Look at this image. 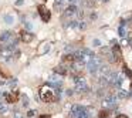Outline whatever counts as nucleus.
Listing matches in <instances>:
<instances>
[{"label":"nucleus","instance_id":"0eeeda50","mask_svg":"<svg viewBox=\"0 0 132 118\" xmlns=\"http://www.w3.org/2000/svg\"><path fill=\"white\" fill-rule=\"evenodd\" d=\"M63 63H64V66L73 67V64L75 63V57L73 54H65V56H63Z\"/></svg>","mask_w":132,"mask_h":118},{"label":"nucleus","instance_id":"1a4fd4ad","mask_svg":"<svg viewBox=\"0 0 132 118\" xmlns=\"http://www.w3.org/2000/svg\"><path fill=\"white\" fill-rule=\"evenodd\" d=\"M85 67H87V70H88V71H90L91 74H97L98 68H99V67L97 66V64H95V63L92 61V60H91V61H88V63H87V64H85Z\"/></svg>","mask_w":132,"mask_h":118},{"label":"nucleus","instance_id":"f8f14e48","mask_svg":"<svg viewBox=\"0 0 132 118\" xmlns=\"http://www.w3.org/2000/svg\"><path fill=\"white\" fill-rule=\"evenodd\" d=\"M105 77H107V80H108V84L115 85V83H116V77H118V74L115 73V71H111V73H109L108 75H105Z\"/></svg>","mask_w":132,"mask_h":118},{"label":"nucleus","instance_id":"7ed1b4c3","mask_svg":"<svg viewBox=\"0 0 132 118\" xmlns=\"http://www.w3.org/2000/svg\"><path fill=\"white\" fill-rule=\"evenodd\" d=\"M37 10H38V14H40V17H41V20H43V22H44V23L50 22V19H51V11L48 10L46 6L40 4L38 7H37Z\"/></svg>","mask_w":132,"mask_h":118},{"label":"nucleus","instance_id":"a211bd4d","mask_svg":"<svg viewBox=\"0 0 132 118\" xmlns=\"http://www.w3.org/2000/svg\"><path fill=\"white\" fill-rule=\"evenodd\" d=\"M4 23H6V24H13V23H14V19H13L12 14H6V16H4Z\"/></svg>","mask_w":132,"mask_h":118},{"label":"nucleus","instance_id":"5701e85b","mask_svg":"<svg viewBox=\"0 0 132 118\" xmlns=\"http://www.w3.org/2000/svg\"><path fill=\"white\" fill-rule=\"evenodd\" d=\"M24 24H26V28H27V30H31V28H33V24H31V23L24 22Z\"/></svg>","mask_w":132,"mask_h":118},{"label":"nucleus","instance_id":"dca6fc26","mask_svg":"<svg viewBox=\"0 0 132 118\" xmlns=\"http://www.w3.org/2000/svg\"><path fill=\"white\" fill-rule=\"evenodd\" d=\"M7 113H9V107H7L4 102L0 101V114H1V115H6Z\"/></svg>","mask_w":132,"mask_h":118},{"label":"nucleus","instance_id":"6e6552de","mask_svg":"<svg viewBox=\"0 0 132 118\" xmlns=\"http://www.w3.org/2000/svg\"><path fill=\"white\" fill-rule=\"evenodd\" d=\"M13 39V33L12 31H1V34H0V41L1 43H9L10 40Z\"/></svg>","mask_w":132,"mask_h":118},{"label":"nucleus","instance_id":"2eb2a0df","mask_svg":"<svg viewBox=\"0 0 132 118\" xmlns=\"http://www.w3.org/2000/svg\"><path fill=\"white\" fill-rule=\"evenodd\" d=\"M116 97H118V100H124V98H128V97H129V94H128L125 90H122V88H121V90L118 91Z\"/></svg>","mask_w":132,"mask_h":118},{"label":"nucleus","instance_id":"aec40b11","mask_svg":"<svg viewBox=\"0 0 132 118\" xmlns=\"http://www.w3.org/2000/svg\"><path fill=\"white\" fill-rule=\"evenodd\" d=\"M78 28H81V30H85V28H87V22H85V20H80Z\"/></svg>","mask_w":132,"mask_h":118},{"label":"nucleus","instance_id":"c756f323","mask_svg":"<svg viewBox=\"0 0 132 118\" xmlns=\"http://www.w3.org/2000/svg\"><path fill=\"white\" fill-rule=\"evenodd\" d=\"M131 88H132V81H131Z\"/></svg>","mask_w":132,"mask_h":118},{"label":"nucleus","instance_id":"393cba45","mask_svg":"<svg viewBox=\"0 0 132 118\" xmlns=\"http://www.w3.org/2000/svg\"><path fill=\"white\" fill-rule=\"evenodd\" d=\"M34 114H36V111H34V110H30L29 113H27V117H30V118H31V117H34Z\"/></svg>","mask_w":132,"mask_h":118},{"label":"nucleus","instance_id":"412c9836","mask_svg":"<svg viewBox=\"0 0 132 118\" xmlns=\"http://www.w3.org/2000/svg\"><path fill=\"white\" fill-rule=\"evenodd\" d=\"M118 34H119L121 37H125V36H126L125 27H119V28H118Z\"/></svg>","mask_w":132,"mask_h":118},{"label":"nucleus","instance_id":"9d476101","mask_svg":"<svg viewBox=\"0 0 132 118\" xmlns=\"http://www.w3.org/2000/svg\"><path fill=\"white\" fill-rule=\"evenodd\" d=\"M54 73L58 74V75H61V77H64L65 74L68 73V70H67L65 66H57V67H54Z\"/></svg>","mask_w":132,"mask_h":118},{"label":"nucleus","instance_id":"cd10ccee","mask_svg":"<svg viewBox=\"0 0 132 118\" xmlns=\"http://www.w3.org/2000/svg\"><path fill=\"white\" fill-rule=\"evenodd\" d=\"M38 118H51V117H50V115H47V114H44V115H40Z\"/></svg>","mask_w":132,"mask_h":118},{"label":"nucleus","instance_id":"4be33fe9","mask_svg":"<svg viewBox=\"0 0 132 118\" xmlns=\"http://www.w3.org/2000/svg\"><path fill=\"white\" fill-rule=\"evenodd\" d=\"M23 107H29V98L26 95H23Z\"/></svg>","mask_w":132,"mask_h":118},{"label":"nucleus","instance_id":"a878e982","mask_svg":"<svg viewBox=\"0 0 132 118\" xmlns=\"http://www.w3.org/2000/svg\"><path fill=\"white\" fill-rule=\"evenodd\" d=\"M24 3V0H17V1H16V6H21Z\"/></svg>","mask_w":132,"mask_h":118},{"label":"nucleus","instance_id":"39448f33","mask_svg":"<svg viewBox=\"0 0 132 118\" xmlns=\"http://www.w3.org/2000/svg\"><path fill=\"white\" fill-rule=\"evenodd\" d=\"M33 39H34L33 33H30V31H27V30L20 31V40H21V41H24V43H30Z\"/></svg>","mask_w":132,"mask_h":118},{"label":"nucleus","instance_id":"f03ea898","mask_svg":"<svg viewBox=\"0 0 132 118\" xmlns=\"http://www.w3.org/2000/svg\"><path fill=\"white\" fill-rule=\"evenodd\" d=\"M77 13H78V7L75 4H70L64 9V17L71 19V20H75V19H77Z\"/></svg>","mask_w":132,"mask_h":118},{"label":"nucleus","instance_id":"bb28decb","mask_svg":"<svg viewBox=\"0 0 132 118\" xmlns=\"http://www.w3.org/2000/svg\"><path fill=\"white\" fill-rule=\"evenodd\" d=\"M116 118H128L125 114H119V115H116Z\"/></svg>","mask_w":132,"mask_h":118},{"label":"nucleus","instance_id":"4468645a","mask_svg":"<svg viewBox=\"0 0 132 118\" xmlns=\"http://www.w3.org/2000/svg\"><path fill=\"white\" fill-rule=\"evenodd\" d=\"M111 115V110H101L98 113V118H108Z\"/></svg>","mask_w":132,"mask_h":118},{"label":"nucleus","instance_id":"ddd939ff","mask_svg":"<svg viewBox=\"0 0 132 118\" xmlns=\"http://www.w3.org/2000/svg\"><path fill=\"white\" fill-rule=\"evenodd\" d=\"M99 54L108 58L109 56H112V51H111V48H109V47H101V48H99Z\"/></svg>","mask_w":132,"mask_h":118},{"label":"nucleus","instance_id":"20e7f679","mask_svg":"<svg viewBox=\"0 0 132 118\" xmlns=\"http://www.w3.org/2000/svg\"><path fill=\"white\" fill-rule=\"evenodd\" d=\"M75 93L87 94V93H90V85L87 84L84 80H81V81H78V83H75Z\"/></svg>","mask_w":132,"mask_h":118},{"label":"nucleus","instance_id":"c85d7f7f","mask_svg":"<svg viewBox=\"0 0 132 118\" xmlns=\"http://www.w3.org/2000/svg\"><path fill=\"white\" fill-rule=\"evenodd\" d=\"M129 46H131V47H132V40H131V41H129Z\"/></svg>","mask_w":132,"mask_h":118},{"label":"nucleus","instance_id":"423d86ee","mask_svg":"<svg viewBox=\"0 0 132 118\" xmlns=\"http://www.w3.org/2000/svg\"><path fill=\"white\" fill-rule=\"evenodd\" d=\"M4 98H6L7 102L14 104V102L19 100V93H17V91H13V93H6V94H4Z\"/></svg>","mask_w":132,"mask_h":118},{"label":"nucleus","instance_id":"6ab92c4d","mask_svg":"<svg viewBox=\"0 0 132 118\" xmlns=\"http://www.w3.org/2000/svg\"><path fill=\"white\" fill-rule=\"evenodd\" d=\"M124 73H125L126 75H128V77L132 80V71H131V70H129L128 67H126V66H124Z\"/></svg>","mask_w":132,"mask_h":118},{"label":"nucleus","instance_id":"b1692460","mask_svg":"<svg viewBox=\"0 0 132 118\" xmlns=\"http://www.w3.org/2000/svg\"><path fill=\"white\" fill-rule=\"evenodd\" d=\"M92 43H94V46H95V47H99V46H101V41H99L98 39H95Z\"/></svg>","mask_w":132,"mask_h":118},{"label":"nucleus","instance_id":"f3484780","mask_svg":"<svg viewBox=\"0 0 132 118\" xmlns=\"http://www.w3.org/2000/svg\"><path fill=\"white\" fill-rule=\"evenodd\" d=\"M81 3H82V6L87 7V9H92V7H94V1H91V0H81Z\"/></svg>","mask_w":132,"mask_h":118},{"label":"nucleus","instance_id":"f257e3e1","mask_svg":"<svg viewBox=\"0 0 132 118\" xmlns=\"http://www.w3.org/2000/svg\"><path fill=\"white\" fill-rule=\"evenodd\" d=\"M40 98H41V101H44V102L57 101V97H56V94H54V90H50L48 85L43 87V88L40 90Z\"/></svg>","mask_w":132,"mask_h":118},{"label":"nucleus","instance_id":"9b49d317","mask_svg":"<svg viewBox=\"0 0 132 118\" xmlns=\"http://www.w3.org/2000/svg\"><path fill=\"white\" fill-rule=\"evenodd\" d=\"M111 51H112V56H114L115 58H121V56H122V51H121L119 44H114V46H112V48H111Z\"/></svg>","mask_w":132,"mask_h":118}]
</instances>
